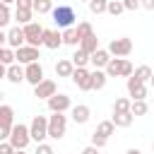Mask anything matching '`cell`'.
I'll return each mask as SVG.
<instances>
[{"label":"cell","instance_id":"40","mask_svg":"<svg viewBox=\"0 0 154 154\" xmlns=\"http://www.w3.org/2000/svg\"><path fill=\"white\" fill-rule=\"evenodd\" d=\"M31 2H34V0H14L17 10H31Z\"/></svg>","mask_w":154,"mask_h":154},{"label":"cell","instance_id":"4","mask_svg":"<svg viewBox=\"0 0 154 154\" xmlns=\"http://www.w3.org/2000/svg\"><path fill=\"white\" fill-rule=\"evenodd\" d=\"M29 137H31V142H43L46 137H48V116H34L31 118V123H29Z\"/></svg>","mask_w":154,"mask_h":154},{"label":"cell","instance_id":"48","mask_svg":"<svg viewBox=\"0 0 154 154\" xmlns=\"http://www.w3.org/2000/svg\"><path fill=\"white\" fill-rule=\"evenodd\" d=\"M0 2H2V5H12L14 0H0Z\"/></svg>","mask_w":154,"mask_h":154},{"label":"cell","instance_id":"12","mask_svg":"<svg viewBox=\"0 0 154 154\" xmlns=\"http://www.w3.org/2000/svg\"><path fill=\"white\" fill-rule=\"evenodd\" d=\"M41 79H46V77H43V65H41L38 60L24 65V82H29L31 87H36Z\"/></svg>","mask_w":154,"mask_h":154},{"label":"cell","instance_id":"50","mask_svg":"<svg viewBox=\"0 0 154 154\" xmlns=\"http://www.w3.org/2000/svg\"><path fill=\"white\" fill-rule=\"evenodd\" d=\"M14 154H26V152H24V149H19V152H14Z\"/></svg>","mask_w":154,"mask_h":154},{"label":"cell","instance_id":"53","mask_svg":"<svg viewBox=\"0 0 154 154\" xmlns=\"http://www.w3.org/2000/svg\"><path fill=\"white\" fill-rule=\"evenodd\" d=\"M79 2H89V0H79Z\"/></svg>","mask_w":154,"mask_h":154},{"label":"cell","instance_id":"41","mask_svg":"<svg viewBox=\"0 0 154 154\" xmlns=\"http://www.w3.org/2000/svg\"><path fill=\"white\" fill-rule=\"evenodd\" d=\"M0 154H14V147L10 142H0Z\"/></svg>","mask_w":154,"mask_h":154},{"label":"cell","instance_id":"30","mask_svg":"<svg viewBox=\"0 0 154 154\" xmlns=\"http://www.w3.org/2000/svg\"><path fill=\"white\" fill-rule=\"evenodd\" d=\"M130 103H132V101H130L128 96H118V99L113 101V113H128V111H130Z\"/></svg>","mask_w":154,"mask_h":154},{"label":"cell","instance_id":"43","mask_svg":"<svg viewBox=\"0 0 154 154\" xmlns=\"http://www.w3.org/2000/svg\"><path fill=\"white\" fill-rule=\"evenodd\" d=\"M140 7H144V10L154 12V0H140Z\"/></svg>","mask_w":154,"mask_h":154},{"label":"cell","instance_id":"23","mask_svg":"<svg viewBox=\"0 0 154 154\" xmlns=\"http://www.w3.org/2000/svg\"><path fill=\"white\" fill-rule=\"evenodd\" d=\"M72 70H75V65L70 63V58H63V60L55 63V75H58V77H70Z\"/></svg>","mask_w":154,"mask_h":154},{"label":"cell","instance_id":"7","mask_svg":"<svg viewBox=\"0 0 154 154\" xmlns=\"http://www.w3.org/2000/svg\"><path fill=\"white\" fill-rule=\"evenodd\" d=\"M106 51L111 53V58H128V55L132 53V38H128V36L113 38V41L108 43Z\"/></svg>","mask_w":154,"mask_h":154},{"label":"cell","instance_id":"29","mask_svg":"<svg viewBox=\"0 0 154 154\" xmlns=\"http://www.w3.org/2000/svg\"><path fill=\"white\" fill-rule=\"evenodd\" d=\"M70 63H72L75 67H87V65H89V53H84L82 48H77L75 55L70 58Z\"/></svg>","mask_w":154,"mask_h":154},{"label":"cell","instance_id":"46","mask_svg":"<svg viewBox=\"0 0 154 154\" xmlns=\"http://www.w3.org/2000/svg\"><path fill=\"white\" fill-rule=\"evenodd\" d=\"M5 75H7V65L0 63V79H5Z\"/></svg>","mask_w":154,"mask_h":154},{"label":"cell","instance_id":"39","mask_svg":"<svg viewBox=\"0 0 154 154\" xmlns=\"http://www.w3.org/2000/svg\"><path fill=\"white\" fill-rule=\"evenodd\" d=\"M123 7L130 10V12H135V10H140V2L137 0H123Z\"/></svg>","mask_w":154,"mask_h":154},{"label":"cell","instance_id":"14","mask_svg":"<svg viewBox=\"0 0 154 154\" xmlns=\"http://www.w3.org/2000/svg\"><path fill=\"white\" fill-rule=\"evenodd\" d=\"M70 116H72V120H75L77 125H84V123H89V118H91V108H89L87 103H77V106L70 108Z\"/></svg>","mask_w":154,"mask_h":154},{"label":"cell","instance_id":"11","mask_svg":"<svg viewBox=\"0 0 154 154\" xmlns=\"http://www.w3.org/2000/svg\"><path fill=\"white\" fill-rule=\"evenodd\" d=\"M38 58H41V53H38V48H34V46H22V48L14 51V63H19V65L36 63Z\"/></svg>","mask_w":154,"mask_h":154},{"label":"cell","instance_id":"19","mask_svg":"<svg viewBox=\"0 0 154 154\" xmlns=\"http://www.w3.org/2000/svg\"><path fill=\"white\" fill-rule=\"evenodd\" d=\"M0 125H5V128L14 125V108L7 103H0Z\"/></svg>","mask_w":154,"mask_h":154},{"label":"cell","instance_id":"34","mask_svg":"<svg viewBox=\"0 0 154 154\" xmlns=\"http://www.w3.org/2000/svg\"><path fill=\"white\" fill-rule=\"evenodd\" d=\"M106 12H108V14H113V17H118L120 12H125V7H123V0H108V5H106Z\"/></svg>","mask_w":154,"mask_h":154},{"label":"cell","instance_id":"31","mask_svg":"<svg viewBox=\"0 0 154 154\" xmlns=\"http://www.w3.org/2000/svg\"><path fill=\"white\" fill-rule=\"evenodd\" d=\"M75 31H77V36H79V41H82V38H87L89 34H94V29H91V24H89L87 19H82V22H77V26H75Z\"/></svg>","mask_w":154,"mask_h":154},{"label":"cell","instance_id":"2","mask_svg":"<svg viewBox=\"0 0 154 154\" xmlns=\"http://www.w3.org/2000/svg\"><path fill=\"white\" fill-rule=\"evenodd\" d=\"M132 70H135V67H132V63H130L128 58H111L108 65L103 67L106 77H130Z\"/></svg>","mask_w":154,"mask_h":154},{"label":"cell","instance_id":"49","mask_svg":"<svg viewBox=\"0 0 154 154\" xmlns=\"http://www.w3.org/2000/svg\"><path fill=\"white\" fill-rule=\"evenodd\" d=\"M149 82H152V87H154V72H152V77H149Z\"/></svg>","mask_w":154,"mask_h":154},{"label":"cell","instance_id":"25","mask_svg":"<svg viewBox=\"0 0 154 154\" xmlns=\"http://www.w3.org/2000/svg\"><path fill=\"white\" fill-rule=\"evenodd\" d=\"M12 19L17 22V26L22 24H29V22H34V12L31 10H14V14H12Z\"/></svg>","mask_w":154,"mask_h":154},{"label":"cell","instance_id":"21","mask_svg":"<svg viewBox=\"0 0 154 154\" xmlns=\"http://www.w3.org/2000/svg\"><path fill=\"white\" fill-rule=\"evenodd\" d=\"M132 120H135V116H132L130 111H128V113H113V116H111V123H113L116 128H130Z\"/></svg>","mask_w":154,"mask_h":154},{"label":"cell","instance_id":"42","mask_svg":"<svg viewBox=\"0 0 154 154\" xmlns=\"http://www.w3.org/2000/svg\"><path fill=\"white\" fill-rule=\"evenodd\" d=\"M10 130H12V128L0 125V142H7V140H10Z\"/></svg>","mask_w":154,"mask_h":154},{"label":"cell","instance_id":"16","mask_svg":"<svg viewBox=\"0 0 154 154\" xmlns=\"http://www.w3.org/2000/svg\"><path fill=\"white\" fill-rule=\"evenodd\" d=\"M111 60V53L106 48H96L91 55H89V65H94V70H103Z\"/></svg>","mask_w":154,"mask_h":154},{"label":"cell","instance_id":"37","mask_svg":"<svg viewBox=\"0 0 154 154\" xmlns=\"http://www.w3.org/2000/svg\"><path fill=\"white\" fill-rule=\"evenodd\" d=\"M106 142H108L106 137H101V135H96V132L91 135V147H96V149H103V147H106Z\"/></svg>","mask_w":154,"mask_h":154},{"label":"cell","instance_id":"52","mask_svg":"<svg viewBox=\"0 0 154 154\" xmlns=\"http://www.w3.org/2000/svg\"><path fill=\"white\" fill-rule=\"evenodd\" d=\"M152 152H154V142H152Z\"/></svg>","mask_w":154,"mask_h":154},{"label":"cell","instance_id":"13","mask_svg":"<svg viewBox=\"0 0 154 154\" xmlns=\"http://www.w3.org/2000/svg\"><path fill=\"white\" fill-rule=\"evenodd\" d=\"M55 91H58V84H55L53 79H41V82L34 87V96H36V99H51Z\"/></svg>","mask_w":154,"mask_h":154},{"label":"cell","instance_id":"22","mask_svg":"<svg viewBox=\"0 0 154 154\" xmlns=\"http://www.w3.org/2000/svg\"><path fill=\"white\" fill-rule=\"evenodd\" d=\"M77 48H82L84 53H89V55H91V53H94V51L99 48V38H96V34H89L87 38H82Z\"/></svg>","mask_w":154,"mask_h":154},{"label":"cell","instance_id":"6","mask_svg":"<svg viewBox=\"0 0 154 154\" xmlns=\"http://www.w3.org/2000/svg\"><path fill=\"white\" fill-rule=\"evenodd\" d=\"M22 31H24V41H26V46H34V48H41V46H43V26H41L38 22H29V24H24Z\"/></svg>","mask_w":154,"mask_h":154},{"label":"cell","instance_id":"38","mask_svg":"<svg viewBox=\"0 0 154 154\" xmlns=\"http://www.w3.org/2000/svg\"><path fill=\"white\" fill-rule=\"evenodd\" d=\"M34 154H55V152H53V147H51L48 142H38V144H36V152H34Z\"/></svg>","mask_w":154,"mask_h":154},{"label":"cell","instance_id":"9","mask_svg":"<svg viewBox=\"0 0 154 154\" xmlns=\"http://www.w3.org/2000/svg\"><path fill=\"white\" fill-rule=\"evenodd\" d=\"M46 103H48V111H51V113H65V111L72 108L70 96H67V94H58V91H55L51 99H46Z\"/></svg>","mask_w":154,"mask_h":154},{"label":"cell","instance_id":"36","mask_svg":"<svg viewBox=\"0 0 154 154\" xmlns=\"http://www.w3.org/2000/svg\"><path fill=\"white\" fill-rule=\"evenodd\" d=\"M10 22H12V12H10V5H2V2H0V29H5Z\"/></svg>","mask_w":154,"mask_h":154},{"label":"cell","instance_id":"45","mask_svg":"<svg viewBox=\"0 0 154 154\" xmlns=\"http://www.w3.org/2000/svg\"><path fill=\"white\" fill-rule=\"evenodd\" d=\"M2 46H7V31L0 29V48H2Z\"/></svg>","mask_w":154,"mask_h":154},{"label":"cell","instance_id":"32","mask_svg":"<svg viewBox=\"0 0 154 154\" xmlns=\"http://www.w3.org/2000/svg\"><path fill=\"white\" fill-rule=\"evenodd\" d=\"M147 111H149V106H147V101H132L130 103V113L137 118V116H147Z\"/></svg>","mask_w":154,"mask_h":154},{"label":"cell","instance_id":"17","mask_svg":"<svg viewBox=\"0 0 154 154\" xmlns=\"http://www.w3.org/2000/svg\"><path fill=\"white\" fill-rule=\"evenodd\" d=\"M43 46L51 48V51L60 48V46H63V36H60V31H58V29H43Z\"/></svg>","mask_w":154,"mask_h":154},{"label":"cell","instance_id":"33","mask_svg":"<svg viewBox=\"0 0 154 154\" xmlns=\"http://www.w3.org/2000/svg\"><path fill=\"white\" fill-rule=\"evenodd\" d=\"M87 5H89V12H91V14H103V12H106L108 0H89Z\"/></svg>","mask_w":154,"mask_h":154},{"label":"cell","instance_id":"15","mask_svg":"<svg viewBox=\"0 0 154 154\" xmlns=\"http://www.w3.org/2000/svg\"><path fill=\"white\" fill-rule=\"evenodd\" d=\"M22 46H26V41H24V31H22V26H12V29L7 31V48L17 51V48H22Z\"/></svg>","mask_w":154,"mask_h":154},{"label":"cell","instance_id":"1","mask_svg":"<svg viewBox=\"0 0 154 154\" xmlns=\"http://www.w3.org/2000/svg\"><path fill=\"white\" fill-rule=\"evenodd\" d=\"M51 17H53V22H55L58 29H70V26H75V22H77V12H75V7L67 5V2L53 7V10H51Z\"/></svg>","mask_w":154,"mask_h":154},{"label":"cell","instance_id":"27","mask_svg":"<svg viewBox=\"0 0 154 154\" xmlns=\"http://www.w3.org/2000/svg\"><path fill=\"white\" fill-rule=\"evenodd\" d=\"M152 72H154V70H152L149 65H140V67H135V70H132V77H135V79H140L142 84H147V82H149V77H152Z\"/></svg>","mask_w":154,"mask_h":154},{"label":"cell","instance_id":"10","mask_svg":"<svg viewBox=\"0 0 154 154\" xmlns=\"http://www.w3.org/2000/svg\"><path fill=\"white\" fill-rule=\"evenodd\" d=\"M125 87H128V99L130 101H144L147 99V84H142L140 79H135L132 75L128 77V82H125Z\"/></svg>","mask_w":154,"mask_h":154},{"label":"cell","instance_id":"44","mask_svg":"<svg viewBox=\"0 0 154 154\" xmlns=\"http://www.w3.org/2000/svg\"><path fill=\"white\" fill-rule=\"evenodd\" d=\"M82 154H101V149H96V147H91V144H89V147H84V149H82Z\"/></svg>","mask_w":154,"mask_h":154},{"label":"cell","instance_id":"47","mask_svg":"<svg viewBox=\"0 0 154 154\" xmlns=\"http://www.w3.org/2000/svg\"><path fill=\"white\" fill-rule=\"evenodd\" d=\"M125 154H142V152H140V149H137V147H130V149H128V152H125Z\"/></svg>","mask_w":154,"mask_h":154},{"label":"cell","instance_id":"24","mask_svg":"<svg viewBox=\"0 0 154 154\" xmlns=\"http://www.w3.org/2000/svg\"><path fill=\"white\" fill-rule=\"evenodd\" d=\"M53 10V0H34L31 2V12L36 14H51Z\"/></svg>","mask_w":154,"mask_h":154},{"label":"cell","instance_id":"5","mask_svg":"<svg viewBox=\"0 0 154 154\" xmlns=\"http://www.w3.org/2000/svg\"><path fill=\"white\" fill-rule=\"evenodd\" d=\"M65 132H67V116L65 113H51L48 116V137L63 140Z\"/></svg>","mask_w":154,"mask_h":154},{"label":"cell","instance_id":"8","mask_svg":"<svg viewBox=\"0 0 154 154\" xmlns=\"http://www.w3.org/2000/svg\"><path fill=\"white\" fill-rule=\"evenodd\" d=\"M70 79L75 82V87H77L79 91H91V70H87V67H75L72 75H70Z\"/></svg>","mask_w":154,"mask_h":154},{"label":"cell","instance_id":"18","mask_svg":"<svg viewBox=\"0 0 154 154\" xmlns=\"http://www.w3.org/2000/svg\"><path fill=\"white\" fill-rule=\"evenodd\" d=\"M5 79H7L10 84H22V82H24V65H19V63H12V65L7 67V75H5Z\"/></svg>","mask_w":154,"mask_h":154},{"label":"cell","instance_id":"35","mask_svg":"<svg viewBox=\"0 0 154 154\" xmlns=\"http://www.w3.org/2000/svg\"><path fill=\"white\" fill-rule=\"evenodd\" d=\"M0 63L10 67V65L14 63V51H12V48H7V46H2V48H0Z\"/></svg>","mask_w":154,"mask_h":154},{"label":"cell","instance_id":"28","mask_svg":"<svg viewBox=\"0 0 154 154\" xmlns=\"http://www.w3.org/2000/svg\"><path fill=\"white\" fill-rule=\"evenodd\" d=\"M94 132H96V135H101V137H106V140H108V137H111V135H113V132H116V125H113V123H111V118H108V120H101V123H99V125H96V130H94Z\"/></svg>","mask_w":154,"mask_h":154},{"label":"cell","instance_id":"20","mask_svg":"<svg viewBox=\"0 0 154 154\" xmlns=\"http://www.w3.org/2000/svg\"><path fill=\"white\" fill-rule=\"evenodd\" d=\"M106 82H108V77L103 70H91V91H101L106 87Z\"/></svg>","mask_w":154,"mask_h":154},{"label":"cell","instance_id":"26","mask_svg":"<svg viewBox=\"0 0 154 154\" xmlns=\"http://www.w3.org/2000/svg\"><path fill=\"white\" fill-rule=\"evenodd\" d=\"M60 36H63V43H65V46H75V48L79 46V36H77V31H75V26L63 29V34H60Z\"/></svg>","mask_w":154,"mask_h":154},{"label":"cell","instance_id":"54","mask_svg":"<svg viewBox=\"0 0 154 154\" xmlns=\"http://www.w3.org/2000/svg\"><path fill=\"white\" fill-rule=\"evenodd\" d=\"M137 2H140V0H137Z\"/></svg>","mask_w":154,"mask_h":154},{"label":"cell","instance_id":"3","mask_svg":"<svg viewBox=\"0 0 154 154\" xmlns=\"http://www.w3.org/2000/svg\"><path fill=\"white\" fill-rule=\"evenodd\" d=\"M7 142L14 147V152L26 149L29 142H31V137H29V125H24V123H14L12 130H10V140H7Z\"/></svg>","mask_w":154,"mask_h":154},{"label":"cell","instance_id":"51","mask_svg":"<svg viewBox=\"0 0 154 154\" xmlns=\"http://www.w3.org/2000/svg\"><path fill=\"white\" fill-rule=\"evenodd\" d=\"M2 96H5V94H2V91H0V103H2Z\"/></svg>","mask_w":154,"mask_h":154}]
</instances>
